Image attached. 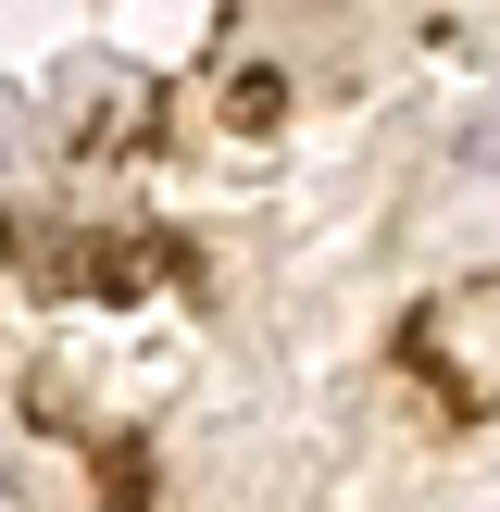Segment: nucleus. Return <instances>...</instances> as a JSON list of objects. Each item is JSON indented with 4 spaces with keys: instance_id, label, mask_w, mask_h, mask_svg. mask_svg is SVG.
<instances>
[{
    "instance_id": "f257e3e1",
    "label": "nucleus",
    "mask_w": 500,
    "mask_h": 512,
    "mask_svg": "<svg viewBox=\"0 0 500 512\" xmlns=\"http://www.w3.org/2000/svg\"><path fill=\"white\" fill-rule=\"evenodd\" d=\"M275 100H288V75H275V63L225 75V125H275Z\"/></svg>"
}]
</instances>
